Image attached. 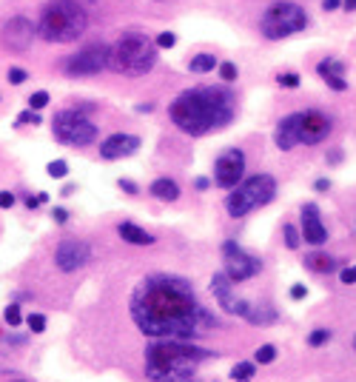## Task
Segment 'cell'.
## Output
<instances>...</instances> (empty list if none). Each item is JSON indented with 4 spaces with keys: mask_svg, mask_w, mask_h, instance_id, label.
<instances>
[{
    "mask_svg": "<svg viewBox=\"0 0 356 382\" xmlns=\"http://www.w3.org/2000/svg\"><path fill=\"white\" fill-rule=\"evenodd\" d=\"M15 205V194L12 191H0V209H12Z\"/></svg>",
    "mask_w": 356,
    "mask_h": 382,
    "instance_id": "39",
    "label": "cell"
},
{
    "mask_svg": "<svg viewBox=\"0 0 356 382\" xmlns=\"http://www.w3.org/2000/svg\"><path fill=\"white\" fill-rule=\"evenodd\" d=\"M254 360L259 363V365H271L274 360H277V348L268 342V345H259L257 351H254Z\"/></svg>",
    "mask_w": 356,
    "mask_h": 382,
    "instance_id": "26",
    "label": "cell"
},
{
    "mask_svg": "<svg viewBox=\"0 0 356 382\" xmlns=\"http://www.w3.org/2000/svg\"><path fill=\"white\" fill-rule=\"evenodd\" d=\"M171 123L188 137H202L234 120V92L228 86H197L180 92L168 106Z\"/></svg>",
    "mask_w": 356,
    "mask_h": 382,
    "instance_id": "2",
    "label": "cell"
},
{
    "mask_svg": "<svg viewBox=\"0 0 356 382\" xmlns=\"http://www.w3.org/2000/svg\"><path fill=\"white\" fill-rule=\"evenodd\" d=\"M217 72H220V77H222L225 83H234L236 77H240V69H236L231 61H225V63H217Z\"/></svg>",
    "mask_w": 356,
    "mask_h": 382,
    "instance_id": "29",
    "label": "cell"
},
{
    "mask_svg": "<svg viewBox=\"0 0 356 382\" xmlns=\"http://www.w3.org/2000/svg\"><path fill=\"white\" fill-rule=\"evenodd\" d=\"M211 291H214V300H217V305H220L225 314H236V317H243V319H245V314H248L251 303H245V300H236V294H234V282L228 280V274H225V271H217V274L211 277Z\"/></svg>",
    "mask_w": 356,
    "mask_h": 382,
    "instance_id": "14",
    "label": "cell"
},
{
    "mask_svg": "<svg viewBox=\"0 0 356 382\" xmlns=\"http://www.w3.org/2000/svg\"><path fill=\"white\" fill-rule=\"evenodd\" d=\"M222 257H225V274L231 282H243V280H251L259 274L262 262L257 257H251L243 246H236L234 240H225L222 243Z\"/></svg>",
    "mask_w": 356,
    "mask_h": 382,
    "instance_id": "10",
    "label": "cell"
},
{
    "mask_svg": "<svg viewBox=\"0 0 356 382\" xmlns=\"http://www.w3.org/2000/svg\"><path fill=\"white\" fill-rule=\"evenodd\" d=\"M6 77H9V83H12V86H20V83H26V80H29V72H26V69H20V66H12Z\"/></svg>",
    "mask_w": 356,
    "mask_h": 382,
    "instance_id": "35",
    "label": "cell"
},
{
    "mask_svg": "<svg viewBox=\"0 0 356 382\" xmlns=\"http://www.w3.org/2000/svg\"><path fill=\"white\" fill-rule=\"evenodd\" d=\"M88 260H92V246L83 243V240H63L60 246H57V251H54L57 269L66 271V274L83 269Z\"/></svg>",
    "mask_w": 356,
    "mask_h": 382,
    "instance_id": "15",
    "label": "cell"
},
{
    "mask_svg": "<svg viewBox=\"0 0 356 382\" xmlns=\"http://www.w3.org/2000/svg\"><path fill=\"white\" fill-rule=\"evenodd\" d=\"M331 129H334L331 114H325L319 109L302 111V117H300V145H316V143H322L325 137L331 134Z\"/></svg>",
    "mask_w": 356,
    "mask_h": 382,
    "instance_id": "13",
    "label": "cell"
},
{
    "mask_svg": "<svg viewBox=\"0 0 356 382\" xmlns=\"http://www.w3.org/2000/svg\"><path fill=\"white\" fill-rule=\"evenodd\" d=\"M314 189H316V191H328V189H331V180H325V177H319V180L314 183Z\"/></svg>",
    "mask_w": 356,
    "mask_h": 382,
    "instance_id": "43",
    "label": "cell"
},
{
    "mask_svg": "<svg viewBox=\"0 0 356 382\" xmlns=\"http://www.w3.org/2000/svg\"><path fill=\"white\" fill-rule=\"evenodd\" d=\"M46 171H49V177L63 180L66 174H69V163H66V160H51V163L46 166Z\"/></svg>",
    "mask_w": 356,
    "mask_h": 382,
    "instance_id": "28",
    "label": "cell"
},
{
    "mask_svg": "<svg viewBox=\"0 0 356 382\" xmlns=\"http://www.w3.org/2000/svg\"><path fill=\"white\" fill-rule=\"evenodd\" d=\"M148 191H152L157 200H163V202H174V200H180V186H177L171 177H157Z\"/></svg>",
    "mask_w": 356,
    "mask_h": 382,
    "instance_id": "22",
    "label": "cell"
},
{
    "mask_svg": "<svg viewBox=\"0 0 356 382\" xmlns=\"http://www.w3.org/2000/svg\"><path fill=\"white\" fill-rule=\"evenodd\" d=\"M305 269H311L314 274H331L339 269V260L331 257V254H322V251H314L305 257Z\"/></svg>",
    "mask_w": 356,
    "mask_h": 382,
    "instance_id": "20",
    "label": "cell"
},
{
    "mask_svg": "<svg viewBox=\"0 0 356 382\" xmlns=\"http://www.w3.org/2000/svg\"><path fill=\"white\" fill-rule=\"evenodd\" d=\"M38 35V26L29 20V17H12L3 23V29H0V43H3V49L9 51H26L29 46H32Z\"/></svg>",
    "mask_w": 356,
    "mask_h": 382,
    "instance_id": "12",
    "label": "cell"
},
{
    "mask_svg": "<svg viewBox=\"0 0 356 382\" xmlns=\"http://www.w3.org/2000/svg\"><path fill=\"white\" fill-rule=\"evenodd\" d=\"M194 186H197L200 191H205V189L211 186V180H209V177H197V180H194Z\"/></svg>",
    "mask_w": 356,
    "mask_h": 382,
    "instance_id": "45",
    "label": "cell"
},
{
    "mask_svg": "<svg viewBox=\"0 0 356 382\" xmlns=\"http://www.w3.org/2000/svg\"><path fill=\"white\" fill-rule=\"evenodd\" d=\"M277 197V180L271 174H254L248 180H240L231 194L225 197V209L231 217H245L254 209H262Z\"/></svg>",
    "mask_w": 356,
    "mask_h": 382,
    "instance_id": "7",
    "label": "cell"
},
{
    "mask_svg": "<svg viewBox=\"0 0 356 382\" xmlns=\"http://www.w3.org/2000/svg\"><path fill=\"white\" fill-rule=\"evenodd\" d=\"M243 177H245V152L225 149L214 163V183L220 189H234Z\"/></svg>",
    "mask_w": 356,
    "mask_h": 382,
    "instance_id": "11",
    "label": "cell"
},
{
    "mask_svg": "<svg viewBox=\"0 0 356 382\" xmlns=\"http://www.w3.org/2000/svg\"><path fill=\"white\" fill-rule=\"evenodd\" d=\"M117 234L126 240V243H131V246H152L154 243V237L148 234L145 228H140V225H134V223H120L117 225Z\"/></svg>",
    "mask_w": 356,
    "mask_h": 382,
    "instance_id": "21",
    "label": "cell"
},
{
    "mask_svg": "<svg viewBox=\"0 0 356 382\" xmlns=\"http://www.w3.org/2000/svg\"><path fill=\"white\" fill-rule=\"evenodd\" d=\"M38 202H40V197H32V194L26 197V205H29V209H38Z\"/></svg>",
    "mask_w": 356,
    "mask_h": 382,
    "instance_id": "46",
    "label": "cell"
},
{
    "mask_svg": "<svg viewBox=\"0 0 356 382\" xmlns=\"http://www.w3.org/2000/svg\"><path fill=\"white\" fill-rule=\"evenodd\" d=\"M12 382H23V379H12Z\"/></svg>",
    "mask_w": 356,
    "mask_h": 382,
    "instance_id": "50",
    "label": "cell"
},
{
    "mask_svg": "<svg viewBox=\"0 0 356 382\" xmlns=\"http://www.w3.org/2000/svg\"><path fill=\"white\" fill-rule=\"evenodd\" d=\"M26 326H29V331H32V334H43L46 331V317L43 314H29L26 317Z\"/></svg>",
    "mask_w": 356,
    "mask_h": 382,
    "instance_id": "30",
    "label": "cell"
},
{
    "mask_svg": "<svg viewBox=\"0 0 356 382\" xmlns=\"http://www.w3.org/2000/svg\"><path fill=\"white\" fill-rule=\"evenodd\" d=\"M120 189H123L126 194H137V186H134L131 180H120Z\"/></svg>",
    "mask_w": 356,
    "mask_h": 382,
    "instance_id": "44",
    "label": "cell"
},
{
    "mask_svg": "<svg viewBox=\"0 0 356 382\" xmlns=\"http://www.w3.org/2000/svg\"><path fill=\"white\" fill-rule=\"evenodd\" d=\"M342 9H348V12H353V9H356V0H342Z\"/></svg>",
    "mask_w": 356,
    "mask_h": 382,
    "instance_id": "47",
    "label": "cell"
},
{
    "mask_svg": "<svg viewBox=\"0 0 356 382\" xmlns=\"http://www.w3.org/2000/svg\"><path fill=\"white\" fill-rule=\"evenodd\" d=\"M353 348H356V337H353Z\"/></svg>",
    "mask_w": 356,
    "mask_h": 382,
    "instance_id": "51",
    "label": "cell"
},
{
    "mask_svg": "<svg viewBox=\"0 0 356 382\" xmlns=\"http://www.w3.org/2000/svg\"><path fill=\"white\" fill-rule=\"evenodd\" d=\"M339 280H342L345 285H353V282H356V266H348V269H342Z\"/></svg>",
    "mask_w": 356,
    "mask_h": 382,
    "instance_id": "38",
    "label": "cell"
},
{
    "mask_svg": "<svg viewBox=\"0 0 356 382\" xmlns=\"http://www.w3.org/2000/svg\"><path fill=\"white\" fill-rule=\"evenodd\" d=\"M305 294H308V288H305V285H293V288H291V300H302Z\"/></svg>",
    "mask_w": 356,
    "mask_h": 382,
    "instance_id": "41",
    "label": "cell"
},
{
    "mask_svg": "<svg viewBox=\"0 0 356 382\" xmlns=\"http://www.w3.org/2000/svg\"><path fill=\"white\" fill-rule=\"evenodd\" d=\"M134 326L154 340H194L220 322L197 300L188 280L177 274H152L131 294Z\"/></svg>",
    "mask_w": 356,
    "mask_h": 382,
    "instance_id": "1",
    "label": "cell"
},
{
    "mask_svg": "<svg viewBox=\"0 0 356 382\" xmlns=\"http://www.w3.org/2000/svg\"><path fill=\"white\" fill-rule=\"evenodd\" d=\"M51 134L57 143L72 145V149H83V145H92L97 140V126L88 120V117L77 109H63L54 114L51 120Z\"/></svg>",
    "mask_w": 356,
    "mask_h": 382,
    "instance_id": "8",
    "label": "cell"
},
{
    "mask_svg": "<svg viewBox=\"0 0 356 382\" xmlns=\"http://www.w3.org/2000/svg\"><path fill=\"white\" fill-rule=\"evenodd\" d=\"M282 234H285V246H288L291 251L300 248V243H302V234L296 231V225H291V223H288V225L282 228Z\"/></svg>",
    "mask_w": 356,
    "mask_h": 382,
    "instance_id": "27",
    "label": "cell"
},
{
    "mask_svg": "<svg viewBox=\"0 0 356 382\" xmlns=\"http://www.w3.org/2000/svg\"><path fill=\"white\" fill-rule=\"evenodd\" d=\"M353 231H356V223H353Z\"/></svg>",
    "mask_w": 356,
    "mask_h": 382,
    "instance_id": "52",
    "label": "cell"
},
{
    "mask_svg": "<svg viewBox=\"0 0 356 382\" xmlns=\"http://www.w3.org/2000/svg\"><path fill=\"white\" fill-rule=\"evenodd\" d=\"M51 217H54V223H60V225H63V223H69V212H66V209H54V212H51Z\"/></svg>",
    "mask_w": 356,
    "mask_h": 382,
    "instance_id": "40",
    "label": "cell"
},
{
    "mask_svg": "<svg viewBox=\"0 0 356 382\" xmlns=\"http://www.w3.org/2000/svg\"><path fill=\"white\" fill-rule=\"evenodd\" d=\"M23 123H40V114H38L35 109H26V111H20V117H17V126H23Z\"/></svg>",
    "mask_w": 356,
    "mask_h": 382,
    "instance_id": "36",
    "label": "cell"
},
{
    "mask_svg": "<svg viewBox=\"0 0 356 382\" xmlns=\"http://www.w3.org/2000/svg\"><path fill=\"white\" fill-rule=\"evenodd\" d=\"M302 240L311 246H322L328 240V228H325L322 217H319V205L316 202H305L302 205Z\"/></svg>",
    "mask_w": 356,
    "mask_h": 382,
    "instance_id": "17",
    "label": "cell"
},
{
    "mask_svg": "<svg viewBox=\"0 0 356 382\" xmlns=\"http://www.w3.org/2000/svg\"><path fill=\"white\" fill-rule=\"evenodd\" d=\"M331 340V331L328 328H316V331H311V337H308V342L314 345V348H319L322 342H328Z\"/></svg>",
    "mask_w": 356,
    "mask_h": 382,
    "instance_id": "34",
    "label": "cell"
},
{
    "mask_svg": "<svg viewBox=\"0 0 356 382\" xmlns=\"http://www.w3.org/2000/svg\"><path fill=\"white\" fill-rule=\"evenodd\" d=\"M111 46L108 43H86L63 61V74L69 77H92L108 69Z\"/></svg>",
    "mask_w": 356,
    "mask_h": 382,
    "instance_id": "9",
    "label": "cell"
},
{
    "mask_svg": "<svg viewBox=\"0 0 356 382\" xmlns=\"http://www.w3.org/2000/svg\"><path fill=\"white\" fill-rule=\"evenodd\" d=\"M3 319H6V326L9 328H17L20 322H23V317H20V305H6V311H3Z\"/></svg>",
    "mask_w": 356,
    "mask_h": 382,
    "instance_id": "31",
    "label": "cell"
},
{
    "mask_svg": "<svg viewBox=\"0 0 356 382\" xmlns=\"http://www.w3.org/2000/svg\"><path fill=\"white\" fill-rule=\"evenodd\" d=\"M211 357L191 340H157L145 348V374L152 382H200L197 368Z\"/></svg>",
    "mask_w": 356,
    "mask_h": 382,
    "instance_id": "3",
    "label": "cell"
},
{
    "mask_svg": "<svg viewBox=\"0 0 356 382\" xmlns=\"http://www.w3.org/2000/svg\"><path fill=\"white\" fill-rule=\"evenodd\" d=\"M188 69L194 72V74H209V72H214L217 69V57L214 54H194L191 61H188Z\"/></svg>",
    "mask_w": 356,
    "mask_h": 382,
    "instance_id": "24",
    "label": "cell"
},
{
    "mask_svg": "<svg viewBox=\"0 0 356 382\" xmlns=\"http://www.w3.org/2000/svg\"><path fill=\"white\" fill-rule=\"evenodd\" d=\"M316 74L328 83V89L334 92H348V80H345V63L337 57H325L316 63Z\"/></svg>",
    "mask_w": 356,
    "mask_h": 382,
    "instance_id": "19",
    "label": "cell"
},
{
    "mask_svg": "<svg viewBox=\"0 0 356 382\" xmlns=\"http://www.w3.org/2000/svg\"><path fill=\"white\" fill-rule=\"evenodd\" d=\"M254 371H257L254 363H236V365L231 368V379H236V382H248V379L254 376Z\"/></svg>",
    "mask_w": 356,
    "mask_h": 382,
    "instance_id": "25",
    "label": "cell"
},
{
    "mask_svg": "<svg viewBox=\"0 0 356 382\" xmlns=\"http://www.w3.org/2000/svg\"><path fill=\"white\" fill-rule=\"evenodd\" d=\"M35 26L38 35L49 43H74L86 35L88 15L77 0H49Z\"/></svg>",
    "mask_w": 356,
    "mask_h": 382,
    "instance_id": "4",
    "label": "cell"
},
{
    "mask_svg": "<svg viewBox=\"0 0 356 382\" xmlns=\"http://www.w3.org/2000/svg\"><path fill=\"white\" fill-rule=\"evenodd\" d=\"M152 109H154L152 103H140V106H137V111H140V114H143V111H152Z\"/></svg>",
    "mask_w": 356,
    "mask_h": 382,
    "instance_id": "49",
    "label": "cell"
},
{
    "mask_svg": "<svg viewBox=\"0 0 356 382\" xmlns=\"http://www.w3.org/2000/svg\"><path fill=\"white\" fill-rule=\"evenodd\" d=\"M46 106H49V92H35L32 97H29V109L40 111V109H46Z\"/></svg>",
    "mask_w": 356,
    "mask_h": 382,
    "instance_id": "32",
    "label": "cell"
},
{
    "mask_svg": "<svg viewBox=\"0 0 356 382\" xmlns=\"http://www.w3.org/2000/svg\"><path fill=\"white\" fill-rule=\"evenodd\" d=\"M300 117H302V111H293V114L282 117V120L277 123V132H274L277 149L291 152V149H296V145H300Z\"/></svg>",
    "mask_w": 356,
    "mask_h": 382,
    "instance_id": "18",
    "label": "cell"
},
{
    "mask_svg": "<svg viewBox=\"0 0 356 382\" xmlns=\"http://www.w3.org/2000/svg\"><path fill=\"white\" fill-rule=\"evenodd\" d=\"M277 83L282 86V89H296V86H300V74H280Z\"/></svg>",
    "mask_w": 356,
    "mask_h": 382,
    "instance_id": "37",
    "label": "cell"
},
{
    "mask_svg": "<svg viewBox=\"0 0 356 382\" xmlns=\"http://www.w3.org/2000/svg\"><path fill=\"white\" fill-rule=\"evenodd\" d=\"M154 43H157V49H174L177 46V35L174 32H160L154 38Z\"/></svg>",
    "mask_w": 356,
    "mask_h": 382,
    "instance_id": "33",
    "label": "cell"
},
{
    "mask_svg": "<svg viewBox=\"0 0 356 382\" xmlns=\"http://www.w3.org/2000/svg\"><path fill=\"white\" fill-rule=\"evenodd\" d=\"M342 6V0H322V9L325 12H334V9H339Z\"/></svg>",
    "mask_w": 356,
    "mask_h": 382,
    "instance_id": "42",
    "label": "cell"
},
{
    "mask_svg": "<svg viewBox=\"0 0 356 382\" xmlns=\"http://www.w3.org/2000/svg\"><path fill=\"white\" fill-rule=\"evenodd\" d=\"M328 160H331V163H339V160H342V152H339V149H337V152H331V157H328Z\"/></svg>",
    "mask_w": 356,
    "mask_h": 382,
    "instance_id": "48",
    "label": "cell"
},
{
    "mask_svg": "<svg viewBox=\"0 0 356 382\" xmlns=\"http://www.w3.org/2000/svg\"><path fill=\"white\" fill-rule=\"evenodd\" d=\"M311 23L308 12L300 3H291V0H274V3L262 12L259 17V32L268 40H285L291 35L305 32Z\"/></svg>",
    "mask_w": 356,
    "mask_h": 382,
    "instance_id": "6",
    "label": "cell"
},
{
    "mask_svg": "<svg viewBox=\"0 0 356 382\" xmlns=\"http://www.w3.org/2000/svg\"><path fill=\"white\" fill-rule=\"evenodd\" d=\"M245 319L254 322V326H271V322H277V311L268 305H251Z\"/></svg>",
    "mask_w": 356,
    "mask_h": 382,
    "instance_id": "23",
    "label": "cell"
},
{
    "mask_svg": "<svg viewBox=\"0 0 356 382\" xmlns=\"http://www.w3.org/2000/svg\"><path fill=\"white\" fill-rule=\"evenodd\" d=\"M137 152H140V137L137 134H126V132L108 134L100 143V157L103 160H123V157H131Z\"/></svg>",
    "mask_w": 356,
    "mask_h": 382,
    "instance_id": "16",
    "label": "cell"
},
{
    "mask_svg": "<svg viewBox=\"0 0 356 382\" xmlns=\"http://www.w3.org/2000/svg\"><path fill=\"white\" fill-rule=\"evenodd\" d=\"M157 66V43L140 32H126L111 46L108 69L126 77H143Z\"/></svg>",
    "mask_w": 356,
    "mask_h": 382,
    "instance_id": "5",
    "label": "cell"
}]
</instances>
